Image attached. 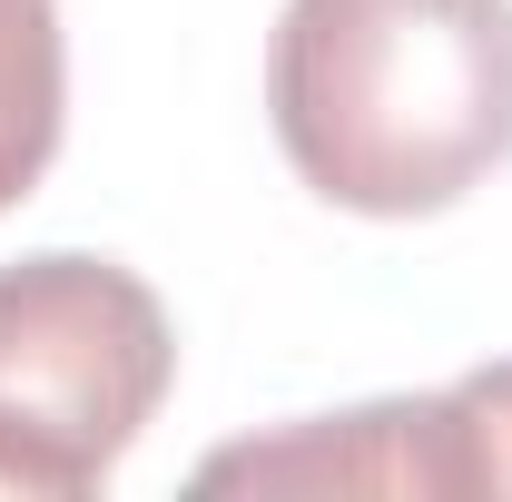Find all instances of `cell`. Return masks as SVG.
Wrapping results in <instances>:
<instances>
[{
  "label": "cell",
  "mask_w": 512,
  "mask_h": 502,
  "mask_svg": "<svg viewBox=\"0 0 512 502\" xmlns=\"http://www.w3.org/2000/svg\"><path fill=\"white\" fill-rule=\"evenodd\" d=\"M60 119H69L60 0H0V217L50 178Z\"/></svg>",
  "instance_id": "277c9868"
},
{
  "label": "cell",
  "mask_w": 512,
  "mask_h": 502,
  "mask_svg": "<svg viewBox=\"0 0 512 502\" xmlns=\"http://www.w3.org/2000/svg\"><path fill=\"white\" fill-rule=\"evenodd\" d=\"M207 493L227 483H276V493H444V424H434V394H384L355 414H316V424H286L266 443H227L197 463Z\"/></svg>",
  "instance_id": "3957f363"
},
{
  "label": "cell",
  "mask_w": 512,
  "mask_h": 502,
  "mask_svg": "<svg viewBox=\"0 0 512 502\" xmlns=\"http://www.w3.org/2000/svg\"><path fill=\"white\" fill-rule=\"evenodd\" d=\"M178 384V325L119 256L0 266V493L79 502L128 463Z\"/></svg>",
  "instance_id": "7a4b0ae2"
},
{
  "label": "cell",
  "mask_w": 512,
  "mask_h": 502,
  "mask_svg": "<svg viewBox=\"0 0 512 502\" xmlns=\"http://www.w3.org/2000/svg\"><path fill=\"white\" fill-rule=\"evenodd\" d=\"M266 119L325 207L434 217L512 158V0H286Z\"/></svg>",
  "instance_id": "6da1fadb"
},
{
  "label": "cell",
  "mask_w": 512,
  "mask_h": 502,
  "mask_svg": "<svg viewBox=\"0 0 512 502\" xmlns=\"http://www.w3.org/2000/svg\"><path fill=\"white\" fill-rule=\"evenodd\" d=\"M444 424V493H512V365H473L434 394Z\"/></svg>",
  "instance_id": "5b68a950"
}]
</instances>
